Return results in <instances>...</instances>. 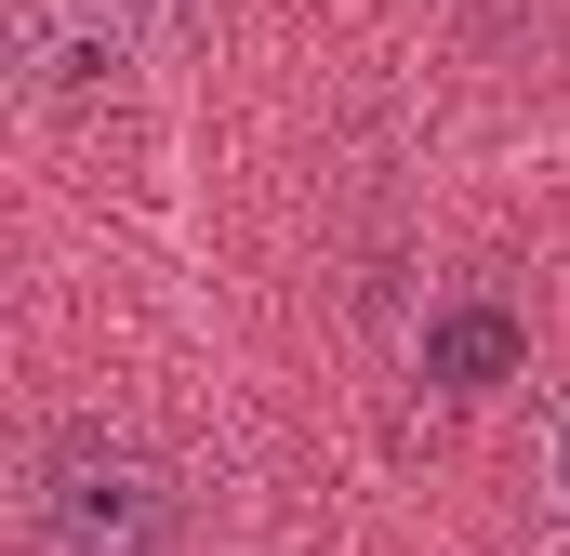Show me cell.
Here are the masks:
<instances>
[{
	"label": "cell",
	"mask_w": 570,
	"mask_h": 556,
	"mask_svg": "<svg viewBox=\"0 0 570 556\" xmlns=\"http://www.w3.org/2000/svg\"><path fill=\"white\" fill-rule=\"evenodd\" d=\"M146 27H159V0H13V53L40 93H107L146 53Z\"/></svg>",
	"instance_id": "cell-2"
},
{
	"label": "cell",
	"mask_w": 570,
	"mask_h": 556,
	"mask_svg": "<svg viewBox=\"0 0 570 556\" xmlns=\"http://www.w3.org/2000/svg\"><path fill=\"white\" fill-rule=\"evenodd\" d=\"M27 530H40V556H159L173 544V477L120 424H53L40 477H27Z\"/></svg>",
	"instance_id": "cell-1"
},
{
	"label": "cell",
	"mask_w": 570,
	"mask_h": 556,
	"mask_svg": "<svg viewBox=\"0 0 570 556\" xmlns=\"http://www.w3.org/2000/svg\"><path fill=\"white\" fill-rule=\"evenodd\" d=\"M544 517H558V530H570V398H558V411H544Z\"/></svg>",
	"instance_id": "cell-4"
},
{
	"label": "cell",
	"mask_w": 570,
	"mask_h": 556,
	"mask_svg": "<svg viewBox=\"0 0 570 556\" xmlns=\"http://www.w3.org/2000/svg\"><path fill=\"white\" fill-rule=\"evenodd\" d=\"M504 371H518V318H504V305H438V331H425V385L478 398V385H504Z\"/></svg>",
	"instance_id": "cell-3"
}]
</instances>
